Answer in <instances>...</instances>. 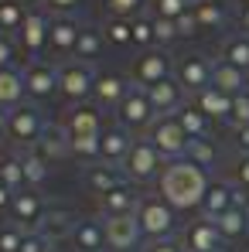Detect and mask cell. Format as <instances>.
Instances as JSON below:
<instances>
[{
    "mask_svg": "<svg viewBox=\"0 0 249 252\" xmlns=\"http://www.w3.org/2000/svg\"><path fill=\"white\" fill-rule=\"evenodd\" d=\"M195 106H198L205 116H212V120H225V123H229V113H232V95L218 92L215 85H208V89H202V92L195 95Z\"/></svg>",
    "mask_w": 249,
    "mask_h": 252,
    "instance_id": "obj_27",
    "label": "cell"
},
{
    "mask_svg": "<svg viewBox=\"0 0 249 252\" xmlns=\"http://www.w3.org/2000/svg\"><path fill=\"white\" fill-rule=\"evenodd\" d=\"M96 89V72L92 65L85 62H65L58 68V92L69 99V102H85Z\"/></svg>",
    "mask_w": 249,
    "mask_h": 252,
    "instance_id": "obj_5",
    "label": "cell"
},
{
    "mask_svg": "<svg viewBox=\"0 0 249 252\" xmlns=\"http://www.w3.org/2000/svg\"><path fill=\"white\" fill-rule=\"evenodd\" d=\"M103 38L109 44H116V48L133 44V17H109L103 24Z\"/></svg>",
    "mask_w": 249,
    "mask_h": 252,
    "instance_id": "obj_33",
    "label": "cell"
},
{
    "mask_svg": "<svg viewBox=\"0 0 249 252\" xmlns=\"http://www.w3.org/2000/svg\"><path fill=\"white\" fill-rule=\"evenodd\" d=\"M21 242H24V228L17 225H0V252H21Z\"/></svg>",
    "mask_w": 249,
    "mask_h": 252,
    "instance_id": "obj_41",
    "label": "cell"
},
{
    "mask_svg": "<svg viewBox=\"0 0 249 252\" xmlns=\"http://www.w3.org/2000/svg\"><path fill=\"white\" fill-rule=\"evenodd\" d=\"M191 14H195V21H198L202 31H215V28H222V21H225L222 3H215V0H195V3H191Z\"/></svg>",
    "mask_w": 249,
    "mask_h": 252,
    "instance_id": "obj_31",
    "label": "cell"
},
{
    "mask_svg": "<svg viewBox=\"0 0 249 252\" xmlns=\"http://www.w3.org/2000/svg\"><path fill=\"white\" fill-rule=\"evenodd\" d=\"M215 228L222 232V239H239L249 228V211L246 208H229L215 218Z\"/></svg>",
    "mask_w": 249,
    "mask_h": 252,
    "instance_id": "obj_29",
    "label": "cell"
},
{
    "mask_svg": "<svg viewBox=\"0 0 249 252\" xmlns=\"http://www.w3.org/2000/svg\"><path fill=\"white\" fill-rule=\"evenodd\" d=\"M44 3H48V10H55V14H58V17H62V14H69V10H75V7H79V0H44Z\"/></svg>",
    "mask_w": 249,
    "mask_h": 252,
    "instance_id": "obj_51",
    "label": "cell"
},
{
    "mask_svg": "<svg viewBox=\"0 0 249 252\" xmlns=\"http://www.w3.org/2000/svg\"><path fill=\"white\" fill-rule=\"evenodd\" d=\"M239 24H243V31L249 34V10H243V17H239Z\"/></svg>",
    "mask_w": 249,
    "mask_h": 252,
    "instance_id": "obj_56",
    "label": "cell"
},
{
    "mask_svg": "<svg viewBox=\"0 0 249 252\" xmlns=\"http://www.w3.org/2000/svg\"><path fill=\"white\" fill-rule=\"evenodd\" d=\"M31 150L41 157L44 164H55V160H65V157L72 154V143H69V136H65L62 126H48L41 133V140H38Z\"/></svg>",
    "mask_w": 249,
    "mask_h": 252,
    "instance_id": "obj_21",
    "label": "cell"
},
{
    "mask_svg": "<svg viewBox=\"0 0 249 252\" xmlns=\"http://www.w3.org/2000/svg\"><path fill=\"white\" fill-rule=\"evenodd\" d=\"M174 38H181V34H178V21H171V17H154V41L171 44Z\"/></svg>",
    "mask_w": 249,
    "mask_h": 252,
    "instance_id": "obj_43",
    "label": "cell"
},
{
    "mask_svg": "<svg viewBox=\"0 0 249 252\" xmlns=\"http://www.w3.org/2000/svg\"><path fill=\"white\" fill-rule=\"evenodd\" d=\"M232 198H236V188H232V184H225V181H212V184H208L205 201H202V215H205L208 221H215L222 211L232 208Z\"/></svg>",
    "mask_w": 249,
    "mask_h": 252,
    "instance_id": "obj_26",
    "label": "cell"
},
{
    "mask_svg": "<svg viewBox=\"0 0 249 252\" xmlns=\"http://www.w3.org/2000/svg\"><path fill=\"white\" fill-rule=\"evenodd\" d=\"M174 79H178V85L184 89V92H202V89H208L212 85V62L208 58H202V55H184L178 65H174Z\"/></svg>",
    "mask_w": 249,
    "mask_h": 252,
    "instance_id": "obj_9",
    "label": "cell"
},
{
    "mask_svg": "<svg viewBox=\"0 0 249 252\" xmlns=\"http://www.w3.org/2000/svg\"><path fill=\"white\" fill-rule=\"evenodd\" d=\"M79 34H82V28H79L69 14L51 17V28H48V48H51L55 55H75Z\"/></svg>",
    "mask_w": 249,
    "mask_h": 252,
    "instance_id": "obj_17",
    "label": "cell"
},
{
    "mask_svg": "<svg viewBox=\"0 0 249 252\" xmlns=\"http://www.w3.org/2000/svg\"><path fill=\"white\" fill-rule=\"evenodd\" d=\"M48 129L41 120V113L35 109V106H17V109H10V120H7V140L14 143V147H24V150H31L38 140H41V133Z\"/></svg>",
    "mask_w": 249,
    "mask_h": 252,
    "instance_id": "obj_4",
    "label": "cell"
},
{
    "mask_svg": "<svg viewBox=\"0 0 249 252\" xmlns=\"http://www.w3.org/2000/svg\"><path fill=\"white\" fill-rule=\"evenodd\" d=\"M236 181H239V188L249 191V154H243L239 164H236Z\"/></svg>",
    "mask_w": 249,
    "mask_h": 252,
    "instance_id": "obj_50",
    "label": "cell"
},
{
    "mask_svg": "<svg viewBox=\"0 0 249 252\" xmlns=\"http://www.w3.org/2000/svg\"><path fill=\"white\" fill-rule=\"evenodd\" d=\"M21 160H24V184H28L31 191H38L44 181H48V164H44V160L38 157V154H35V150H28Z\"/></svg>",
    "mask_w": 249,
    "mask_h": 252,
    "instance_id": "obj_35",
    "label": "cell"
},
{
    "mask_svg": "<svg viewBox=\"0 0 249 252\" xmlns=\"http://www.w3.org/2000/svg\"><path fill=\"white\" fill-rule=\"evenodd\" d=\"M14 3H17V7H24V10H35L41 0H14Z\"/></svg>",
    "mask_w": 249,
    "mask_h": 252,
    "instance_id": "obj_55",
    "label": "cell"
},
{
    "mask_svg": "<svg viewBox=\"0 0 249 252\" xmlns=\"http://www.w3.org/2000/svg\"><path fill=\"white\" fill-rule=\"evenodd\" d=\"M208 174L205 167L191 164L188 157L181 160H171L164 170H161V198L174 211H191V208H202L208 194Z\"/></svg>",
    "mask_w": 249,
    "mask_h": 252,
    "instance_id": "obj_1",
    "label": "cell"
},
{
    "mask_svg": "<svg viewBox=\"0 0 249 252\" xmlns=\"http://www.w3.org/2000/svg\"><path fill=\"white\" fill-rule=\"evenodd\" d=\"M62 129H65L69 140H99L103 136V120L92 106H79L62 120Z\"/></svg>",
    "mask_w": 249,
    "mask_h": 252,
    "instance_id": "obj_13",
    "label": "cell"
},
{
    "mask_svg": "<svg viewBox=\"0 0 249 252\" xmlns=\"http://www.w3.org/2000/svg\"><path fill=\"white\" fill-rule=\"evenodd\" d=\"M137 221H140V232H143L150 242L171 239V235L178 232V211L171 208L164 198H140Z\"/></svg>",
    "mask_w": 249,
    "mask_h": 252,
    "instance_id": "obj_2",
    "label": "cell"
},
{
    "mask_svg": "<svg viewBox=\"0 0 249 252\" xmlns=\"http://www.w3.org/2000/svg\"><path fill=\"white\" fill-rule=\"evenodd\" d=\"M21 252H51V242L44 239L41 232H24V242H21Z\"/></svg>",
    "mask_w": 249,
    "mask_h": 252,
    "instance_id": "obj_46",
    "label": "cell"
},
{
    "mask_svg": "<svg viewBox=\"0 0 249 252\" xmlns=\"http://www.w3.org/2000/svg\"><path fill=\"white\" fill-rule=\"evenodd\" d=\"M198 31H202V28H198V21H195L191 10L178 17V34H181V38H191V34H198Z\"/></svg>",
    "mask_w": 249,
    "mask_h": 252,
    "instance_id": "obj_48",
    "label": "cell"
},
{
    "mask_svg": "<svg viewBox=\"0 0 249 252\" xmlns=\"http://www.w3.org/2000/svg\"><path fill=\"white\" fill-rule=\"evenodd\" d=\"M222 62L249 72V34H232L229 41L222 44Z\"/></svg>",
    "mask_w": 249,
    "mask_h": 252,
    "instance_id": "obj_32",
    "label": "cell"
},
{
    "mask_svg": "<svg viewBox=\"0 0 249 252\" xmlns=\"http://www.w3.org/2000/svg\"><path fill=\"white\" fill-rule=\"evenodd\" d=\"M222 232L215 228V221H191L188 228H184V249L188 252H222Z\"/></svg>",
    "mask_w": 249,
    "mask_h": 252,
    "instance_id": "obj_16",
    "label": "cell"
},
{
    "mask_svg": "<svg viewBox=\"0 0 249 252\" xmlns=\"http://www.w3.org/2000/svg\"><path fill=\"white\" fill-rule=\"evenodd\" d=\"M24 92L31 99H51L58 92V68L48 62H31L24 68Z\"/></svg>",
    "mask_w": 249,
    "mask_h": 252,
    "instance_id": "obj_12",
    "label": "cell"
},
{
    "mask_svg": "<svg viewBox=\"0 0 249 252\" xmlns=\"http://www.w3.org/2000/svg\"><path fill=\"white\" fill-rule=\"evenodd\" d=\"M191 3H195V0H150L154 17H171V21H178L181 14H188Z\"/></svg>",
    "mask_w": 249,
    "mask_h": 252,
    "instance_id": "obj_39",
    "label": "cell"
},
{
    "mask_svg": "<svg viewBox=\"0 0 249 252\" xmlns=\"http://www.w3.org/2000/svg\"><path fill=\"white\" fill-rule=\"evenodd\" d=\"M143 252H188L184 246H178L174 239H161V242H150Z\"/></svg>",
    "mask_w": 249,
    "mask_h": 252,
    "instance_id": "obj_49",
    "label": "cell"
},
{
    "mask_svg": "<svg viewBox=\"0 0 249 252\" xmlns=\"http://www.w3.org/2000/svg\"><path fill=\"white\" fill-rule=\"evenodd\" d=\"M243 3H246V10H249V0H243Z\"/></svg>",
    "mask_w": 249,
    "mask_h": 252,
    "instance_id": "obj_57",
    "label": "cell"
},
{
    "mask_svg": "<svg viewBox=\"0 0 249 252\" xmlns=\"http://www.w3.org/2000/svg\"><path fill=\"white\" fill-rule=\"evenodd\" d=\"M147 95H150V106H154L157 116H174L184 106V89L178 85V79H164V82L150 85Z\"/></svg>",
    "mask_w": 249,
    "mask_h": 252,
    "instance_id": "obj_20",
    "label": "cell"
},
{
    "mask_svg": "<svg viewBox=\"0 0 249 252\" xmlns=\"http://www.w3.org/2000/svg\"><path fill=\"white\" fill-rule=\"evenodd\" d=\"M171 79V58L164 51H143L137 62H133V85L140 89H150V85Z\"/></svg>",
    "mask_w": 249,
    "mask_h": 252,
    "instance_id": "obj_11",
    "label": "cell"
},
{
    "mask_svg": "<svg viewBox=\"0 0 249 252\" xmlns=\"http://www.w3.org/2000/svg\"><path fill=\"white\" fill-rule=\"evenodd\" d=\"M174 116H178L181 129H184L191 140H205V133H208V116L198 109V106H181Z\"/></svg>",
    "mask_w": 249,
    "mask_h": 252,
    "instance_id": "obj_30",
    "label": "cell"
},
{
    "mask_svg": "<svg viewBox=\"0 0 249 252\" xmlns=\"http://www.w3.org/2000/svg\"><path fill=\"white\" fill-rule=\"evenodd\" d=\"M236 147H239L243 154H249V126H243V129H236Z\"/></svg>",
    "mask_w": 249,
    "mask_h": 252,
    "instance_id": "obj_53",
    "label": "cell"
},
{
    "mask_svg": "<svg viewBox=\"0 0 249 252\" xmlns=\"http://www.w3.org/2000/svg\"><path fill=\"white\" fill-rule=\"evenodd\" d=\"M137 208H140V198L130 191V184H123V188H116V191H109V194L99 198V215H103V218L137 215Z\"/></svg>",
    "mask_w": 249,
    "mask_h": 252,
    "instance_id": "obj_23",
    "label": "cell"
},
{
    "mask_svg": "<svg viewBox=\"0 0 249 252\" xmlns=\"http://www.w3.org/2000/svg\"><path fill=\"white\" fill-rule=\"evenodd\" d=\"M212 85H215L218 92H225V95H232V99H236V95H243V92H246V72L218 58V62L212 65Z\"/></svg>",
    "mask_w": 249,
    "mask_h": 252,
    "instance_id": "obj_25",
    "label": "cell"
},
{
    "mask_svg": "<svg viewBox=\"0 0 249 252\" xmlns=\"http://www.w3.org/2000/svg\"><path fill=\"white\" fill-rule=\"evenodd\" d=\"M116 116H120V126L126 129H140V126H150L157 120V113H154V106H150V95H147V89H140V85H130L123 95V102L116 106Z\"/></svg>",
    "mask_w": 249,
    "mask_h": 252,
    "instance_id": "obj_7",
    "label": "cell"
},
{
    "mask_svg": "<svg viewBox=\"0 0 249 252\" xmlns=\"http://www.w3.org/2000/svg\"><path fill=\"white\" fill-rule=\"evenodd\" d=\"M126 184V174L123 170H116L113 164H96V167L85 170V188L92 191V194H109V191H116V188H123Z\"/></svg>",
    "mask_w": 249,
    "mask_h": 252,
    "instance_id": "obj_24",
    "label": "cell"
},
{
    "mask_svg": "<svg viewBox=\"0 0 249 252\" xmlns=\"http://www.w3.org/2000/svg\"><path fill=\"white\" fill-rule=\"evenodd\" d=\"M24 17H28V10H24V7H17L14 0H0V31H3V34L21 31Z\"/></svg>",
    "mask_w": 249,
    "mask_h": 252,
    "instance_id": "obj_37",
    "label": "cell"
},
{
    "mask_svg": "<svg viewBox=\"0 0 249 252\" xmlns=\"http://www.w3.org/2000/svg\"><path fill=\"white\" fill-rule=\"evenodd\" d=\"M7 120H10V109L0 106V133H7Z\"/></svg>",
    "mask_w": 249,
    "mask_h": 252,
    "instance_id": "obj_54",
    "label": "cell"
},
{
    "mask_svg": "<svg viewBox=\"0 0 249 252\" xmlns=\"http://www.w3.org/2000/svg\"><path fill=\"white\" fill-rule=\"evenodd\" d=\"M69 242H72L75 252H103V246H106V228H103V221L79 218L75 232L69 235Z\"/></svg>",
    "mask_w": 249,
    "mask_h": 252,
    "instance_id": "obj_22",
    "label": "cell"
},
{
    "mask_svg": "<svg viewBox=\"0 0 249 252\" xmlns=\"http://www.w3.org/2000/svg\"><path fill=\"white\" fill-rule=\"evenodd\" d=\"M184 157L191 164H198V167H212L215 164V147H212V140H191Z\"/></svg>",
    "mask_w": 249,
    "mask_h": 252,
    "instance_id": "obj_38",
    "label": "cell"
},
{
    "mask_svg": "<svg viewBox=\"0 0 249 252\" xmlns=\"http://www.w3.org/2000/svg\"><path fill=\"white\" fill-rule=\"evenodd\" d=\"M14 55H17V51H14L10 34H3V31H0V72H3V68H14Z\"/></svg>",
    "mask_w": 249,
    "mask_h": 252,
    "instance_id": "obj_47",
    "label": "cell"
},
{
    "mask_svg": "<svg viewBox=\"0 0 249 252\" xmlns=\"http://www.w3.org/2000/svg\"><path fill=\"white\" fill-rule=\"evenodd\" d=\"M99 147H103V154H99V160H106V164H120L123 167L126 154H130V147H133V140H130V129L126 126H106L103 129V136H99Z\"/></svg>",
    "mask_w": 249,
    "mask_h": 252,
    "instance_id": "obj_18",
    "label": "cell"
},
{
    "mask_svg": "<svg viewBox=\"0 0 249 252\" xmlns=\"http://www.w3.org/2000/svg\"><path fill=\"white\" fill-rule=\"evenodd\" d=\"M147 129H150V133H147V140L157 147V154H161V157H167V160H181V157L188 154L191 136L181 129L178 116H157Z\"/></svg>",
    "mask_w": 249,
    "mask_h": 252,
    "instance_id": "obj_3",
    "label": "cell"
},
{
    "mask_svg": "<svg viewBox=\"0 0 249 252\" xmlns=\"http://www.w3.org/2000/svg\"><path fill=\"white\" fill-rule=\"evenodd\" d=\"M140 7H143V0H106V10L113 17H133Z\"/></svg>",
    "mask_w": 249,
    "mask_h": 252,
    "instance_id": "obj_44",
    "label": "cell"
},
{
    "mask_svg": "<svg viewBox=\"0 0 249 252\" xmlns=\"http://www.w3.org/2000/svg\"><path fill=\"white\" fill-rule=\"evenodd\" d=\"M229 126H232V129H243V126H249V92H243V95H236V99H232Z\"/></svg>",
    "mask_w": 249,
    "mask_h": 252,
    "instance_id": "obj_42",
    "label": "cell"
},
{
    "mask_svg": "<svg viewBox=\"0 0 249 252\" xmlns=\"http://www.w3.org/2000/svg\"><path fill=\"white\" fill-rule=\"evenodd\" d=\"M157 170H161V154H157V147H154L147 136H143V140H133V147H130V154H126V160H123L126 181L143 184V181L157 177Z\"/></svg>",
    "mask_w": 249,
    "mask_h": 252,
    "instance_id": "obj_6",
    "label": "cell"
},
{
    "mask_svg": "<svg viewBox=\"0 0 249 252\" xmlns=\"http://www.w3.org/2000/svg\"><path fill=\"white\" fill-rule=\"evenodd\" d=\"M14 198H17V191H10V188H7V184L0 181V211H10Z\"/></svg>",
    "mask_w": 249,
    "mask_h": 252,
    "instance_id": "obj_52",
    "label": "cell"
},
{
    "mask_svg": "<svg viewBox=\"0 0 249 252\" xmlns=\"http://www.w3.org/2000/svg\"><path fill=\"white\" fill-rule=\"evenodd\" d=\"M133 44L137 48L154 44V17H133Z\"/></svg>",
    "mask_w": 249,
    "mask_h": 252,
    "instance_id": "obj_40",
    "label": "cell"
},
{
    "mask_svg": "<svg viewBox=\"0 0 249 252\" xmlns=\"http://www.w3.org/2000/svg\"><path fill=\"white\" fill-rule=\"evenodd\" d=\"M24 95H28V92H24V72L3 68V72H0V106H3V109H17V106H24V102H21Z\"/></svg>",
    "mask_w": 249,
    "mask_h": 252,
    "instance_id": "obj_28",
    "label": "cell"
},
{
    "mask_svg": "<svg viewBox=\"0 0 249 252\" xmlns=\"http://www.w3.org/2000/svg\"><path fill=\"white\" fill-rule=\"evenodd\" d=\"M48 28H51V21L44 17L41 10H28V17H24L21 31H17V38H21V48H24L31 58L41 55L44 48H48Z\"/></svg>",
    "mask_w": 249,
    "mask_h": 252,
    "instance_id": "obj_14",
    "label": "cell"
},
{
    "mask_svg": "<svg viewBox=\"0 0 249 252\" xmlns=\"http://www.w3.org/2000/svg\"><path fill=\"white\" fill-rule=\"evenodd\" d=\"M69 143H72V154H75V157H85V160H96V157L103 154L99 140H69Z\"/></svg>",
    "mask_w": 249,
    "mask_h": 252,
    "instance_id": "obj_45",
    "label": "cell"
},
{
    "mask_svg": "<svg viewBox=\"0 0 249 252\" xmlns=\"http://www.w3.org/2000/svg\"><path fill=\"white\" fill-rule=\"evenodd\" d=\"M126 89H130V82H126L120 72H99V75H96V89H92V99H96V106H103V109H116V106L123 102Z\"/></svg>",
    "mask_w": 249,
    "mask_h": 252,
    "instance_id": "obj_19",
    "label": "cell"
},
{
    "mask_svg": "<svg viewBox=\"0 0 249 252\" xmlns=\"http://www.w3.org/2000/svg\"><path fill=\"white\" fill-rule=\"evenodd\" d=\"M106 228V246L113 252H126V249H137L143 232H140V221L137 215H123V218H106L103 221Z\"/></svg>",
    "mask_w": 249,
    "mask_h": 252,
    "instance_id": "obj_10",
    "label": "cell"
},
{
    "mask_svg": "<svg viewBox=\"0 0 249 252\" xmlns=\"http://www.w3.org/2000/svg\"><path fill=\"white\" fill-rule=\"evenodd\" d=\"M44 211H48V205H44V198L38 191H21V194L14 198V205H10L7 215H10V225H17V228H24V232H38Z\"/></svg>",
    "mask_w": 249,
    "mask_h": 252,
    "instance_id": "obj_8",
    "label": "cell"
},
{
    "mask_svg": "<svg viewBox=\"0 0 249 252\" xmlns=\"http://www.w3.org/2000/svg\"><path fill=\"white\" fill-rule=\"evenodd\" d=\"M103 34L99 31H92V28H82V34H79V44H75V62H85V65H92L96 58H99V51H103Z\"/></svg>",
    "mask_w": 249,
    "mask_h": 252,
    "instance_id": "obj_34",
    "label": "cell"
},
{
    "mask_svg": "<svg viewBox=\"0 0 249 252\" xmlns=\"http://www.w3.org/2000/svg\"><path fill=\"white\" fill-rule=\"evenodd\" d=\"M0 181L10 191H21L24 188V160L21 157H0Z\"/></svg>",
    "mask_w": 249,
    "mask_h": 252,
    "instance_id": "obj_36",
    "label": "cell"
},
{
    "mask_svg": "<svg viewBox=\"0 0 249 252\" xmlns=\"http://www.w3.org/2000/svg\"><path fill=\"white\" fill-rule=\"evenodd\" d=\"M75 225H79V218H75L72 208H65V205H48L38 232H41L48 242H55V239H69V235L75 232Z\"/></svg>",
    "mask_w": 249,
    "mask_h": 252,
    "instance_id": "obj_15",
    "label": "cell"
}]
</instances>
